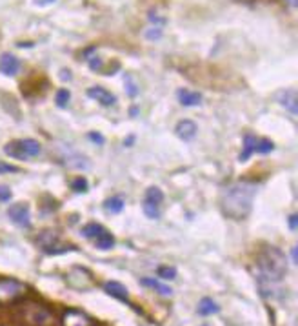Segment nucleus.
I'll list each match as a JSON object with an SVG mask.
<instances>
[{
	"label": "nucleus",
	"instance_id": "obj_1",
	"mask_svg": "<svg viewBox=\"0 0 298 326\" xmlns=\"http://www.w3.org/2000/svg\"><path fill=\"white\" fill-rule=\"evenodd\" d=\"M257 182H251V180H238V182L229 184L220 197V208L224 215H228L229 219H236V221L247 217L251 214L253 199L257 195Z\"/></svg>",
	"mask_w": 298,
	"mask_h": 326
},
{
	"label": "nucleus",
	"instance_id": "obj_2",
	"mask_svg": "<svg viewBox=\"0 0 298 326\" xmlns=\"http://www.w3.org/2000/svg\"><path fill=\"white\" fill-rule=\"evenodd\" d=\"M258 268L267 283H280L287 273V259L278 248L265 246L258 255Z\"/></svg>",
	"mask_w": 298,
	"mask_h": 326
},
{
	"label": "nucleus",
	"instance_id": "obj_3",
	"mask_svg": "<svg viewBox=\"0 0 298 326\" xmlns=\"http://www.w3.org/2000/svg\"><path fill=\"white\" fill-rule=\"evenodd\" d=\"M22 321L29 326H49L53 321V314L49 308L38 305V302H24L20 306Z\"/></svg>",
	"mask_w": 298,
	"mask_h": 326
},
{
	"label": "nucleus",
	"instance_id": "obj_4",
	"mask_svg": "<svg viewBox=\"0 0 298 326\" xmlns=\"http://www.w3.org/2000/svg\"><path fill=\"white\" fill-rule=\"evenodd\" d=\"M42 146L38 141L33 138H22V141H11V143L6 144V153L13 159L18 160H28L33 159L37 155H40Z\"/></svg>",
	"mask_w": 298,
	"mask_h": 326
},
{
	"label": "nucleus",
	"instance_id": "obj_5",
	"mask_svg": "<svg viewBox=\"0 0 298 326\" xmlns=\"http://www.w3.org/2000/svg\"><path fill=\"white\" fill-rule=\"evenodd\" d=\"M28 285L17 279H0V305H15L24 301Z\"/></svg>",
	"mask_w": 298,
	"mask_h": 326
},
{
	"label": "nucleus",
	"instance_id": "obj_6",
	"mask_svg": "<svg viewBox=\"0 0 298 326\" xmlns=\"http://www.w3.org/2000/svg\"><path fill=\"white\" fill-rule=\"evenodd\" d=\"M37 243H38V246H40L42 250L46 251V253H49V255L64 253V251H67V250H71V248H73V246H69V244H62V241H60L58 234H57V231H53V230L42 231V234L38 235Z\"/></svg>",
	"mask_w": 298,
	"mask_h": 326
},
{
	"label": "nucleus",
	"instance_id": "obj_7",
	"mask_svg": "<svg viewBox=\"0 0 298 326\" xmlns=\"http://www.w3.org/2000/svg\"><path fill=\"white\" fill-rule=\"evenodd\" d=\"M164 201V193L160 188H147L144 195V202H142V209H144L145 217L149 219H158L160 217V204Z\"/></svg>",
	"mask_w": 298,
	"mask_h": 326
},
{
	"label": "nucleus",
	"instance_id": "obj_8",
	"mask_svg": "<svg viewBox=\"0 0 298 326\" xmlns=\"http://www.w3.org/2000/svg\"><path fill=\"white\" fill-rule=\"evenodd\" d=\"M60 326H95L93 319L80 310H66L60 319Z\"/></svg>",
	"mask_w": 298,
	"mask_h": 326
},
{
	"label": "nucleus",
	"instance_id": "obj_9",
	"mask_svg": "<svg viewBox=\"0 0 298 326\" xmlns=\"http://www.w3.org/2000/svg\"><path fill=\"white\" fill-rule=\"evenodd\" d=\"M8 215L13 222L20 228H29L31 226V215H29V208L26 204H15L8 209Z\"/></svg>",
	"mask_w": 298,
	"mask_h": 326
},
{
	"label": "nucleus",
	"instance_id": "obj_10",
	"mask_svg": "<svg viewBox=\"0 0 298 326\" xmlns=\"http://www.w3.org/2000/svg\"><path fill=\"white\" fill-rule=\"evenodd\" d=\"M87 95L91 97V99H95L96 102H100L104 108H111V106L116 104V97L113 95L111 91H108L106 88H102V86H93V88H89L87 89Z\"/></svg>",
	"mask_w": 298,
	"mask_h": 326
},
{
	"label": "nucleus",
	"instance_id": "obj_11",
	"mask_svg": "<svg viewBox=\"0 0 298 326\" xmlns=\"http://www.w3.org/2000/svg\"><path fill=\"white\" fill-rule=\"evenodd\" d=\"M18 69H20V60L15 57L13 53H4L0 57V72L8 77L17 75Z\"/></svg>",
	"mask_w": 298,
	"mask_h": 326
},
{
	"label": "nucleus",
	"instance_id": "obj_12",
	"mask_svg": "<svg viewBox=\"0 0 298 326\" xmlns=\"http://www.w3.org/2000/svg\"><path fill=\"white\" fill-rule=\"evenodd\" d=\"M104 292L108 293V295L115 297V299H118V301H128L129 299V292L128 288H126L124 285H120L118 281H108L106 285H104Z\"/></svg>",
	"mask_w": 298,
	"mask_h": 326
},
{
	"label": "nucleus",
	"instance_id": "obj_13",
	"mask_svg": "<svg viewBox=\"0 0 298 326\" xmlns=\"http://www.w3.org/2000/svg\"><path fill=\"white\" fill-rule=\"evenodd\" d=\"M175 133L182 138V141H191V138L196 135V124L193 121H189V119H184V121H180L177 124Z\"/></svg>",
	"mask_w": 298,
	"mask_h": 326
},
{
	"label": "nucleus",
	"instance_id": "obj_14",
	"mask_svg": "<svg viewBox=\"0 0 298 326\" xmlns=\"http://www.w3.org/2000/svg\"><path fill=\"white\" fill-rule=\"evenodd\" d=\"M278 101H280V104L284 106L286 109H289L293 115H296L298 111V101H296V91L294 89H287V91H282L280 95H278Z\"/></svg>",
	"mask_w": 298,
	"mask_h": 326
},
{
	"label": "nucleus",
	"instance_id": "obj_15",
	"mask_svg": "<svg viewBox=\"0 0 298 326\" xmlns=\"http://www.w3.org/2000/svg\"><path fill=\"white\" fill-rule=\"evenodd\" d=\"M178 101H180L182 106H186V108H193V106L202 102V95L196 91H189V89H180V91H178Z\"/></svg>",
	"mask_w": 298,
	"mask_h": 326
},
{
	"label": "nucleus",
	"instance_id": "obj_16",
	"mask_svg": "<svg viewBox=\"0 0 298 326\" xmlns=\"http://www.w3.org/2000/svg\"><path fill=\"white\" fill-rule=\"evenodd\" d=\"M220 312V306L213 301L211 297H202L198 302V314L207 317V315H213V314H218Z\"/></svg>",
	"mask_w": 298,
	"mask_h": 326
},
{
	"label": "nucleus",
	"instance_id": "obj_17",
	"mask_svg": "<svg viewBox=\"0 0 298 326\" xmlns=\"http://www.w3.org/2000/svg\"><path fill=\"white\" fill-rule=\"evenodd\" d=\"M140 283H142L144 286H147V288H153L155 292H158L162 297H169L171 293H173L171 286L164 285V283H160V281H155V279H149V277H144V279H142Z\"/></svg>",
	"mask_w": 298,
	"mask_h": 326
},
{
	"label": "nucleus",
	"instance_id": "obj_18",
	"mask_svg": "<svg viewBox=\"0 0 298 326\" xmlns=\"http://www.w3.org/2000/svg\"><path fill=\"white\" fill-rule=\"evenodd\" d=\"M257 144H258V137L255 135H245L244 137V151L240 153L238 159L240 160H247L255 151H257Z\"/></svg>",
	"mask_w": 298,
	"mask_h": 326
},
{
	"label": "nucleus",
	"instance_id": "obj_19",
	"mask_svg": "<svg viewBox=\"0 0 298 326\" xmlns=\"http://www.w3.org/2000/svg\"><path fill=\"white\" fill-rule=\"evenodd\" d=\"M124 199H122L120 195H113L109 197L108 201L104 202V208L108 209V212H111V214H120L122 208H124Z\"/></svg>",
	"mask_w": 298,
	"mask_h": 326
},
{
	"label": "nucleus",
	"instance_id": "obj_20",
	"mask_svg": "<svg viewBox=\"0 0 298 326\" xmlns=\"http://www.w3.org/2000/svg\"><path fill=\"white\" fill-rule=\"evenodd\" d=\"M95 244H96V248H100V250H111V248L115 246V239H113L111 234H108V231L104 230L102 234L95 239Z\"/></svg>",
	"mask_w": 298,
	"mask_h": 326
},
{
	"label": "nucleus",
	"instance_id": "obj_21",
	"mask_svg": "<svg viewBox=\"0 0 298 326\" xmlns=\"http://www.w3.org/2000/svg\"><path fill=\"white\" fill-rule=\"evenodd\" d=\"M104 231V228L100 224H96V222H91V224H86L82 228V235L86 239H89V241H95L96 237H98L100 234Z\"/></svg>",
	"mask_w": 298,
	"mask_h": 326
},
{
	"label": "nucleus",
	"instance_id": "obj_22",
	"mask_svg": "<svg viewBox=\"0 0 298 326\" xmlns=\"http://www.w3.org/2000/svg\"><path fill=\"white\" fill-rule=\"evenodd\" d=\"M157 273H158V277L164 281H171L177 277V270H175L173 266H158Z\"/></svg>",
	"mask_w": 298,
	"mask_h": 326
},
{
	"label": "nucleus",
	"instance_id": "obj_23",
	"mask_svg": "<svg viewBox=\"0 0 298 326\" xmlns=\"http://www.w3.org/2000/svg\"><path fill=\"white\" fill-rule=\"evenodd\" d=\"M69 91L67 89H60V91L57 93V97H55V102H57L58 108H66L67 102H69Z\"/></svg>",
	"mask_w": 298,
	"mask_h": 326
},
{
	"label": "nucleus",
	"instance_id": "obj_24",
	"mask_svg": "<svg viewBox=\"0 0 298 326\" xmlns=\"http://www.w3.org/2000/svg\"><path fill=\"white\" fill-rule=\"evenodd\" d=\"M275 144L271 143V141H267V138H258V144H257V151L258 153H269V151H273Z\"/></svg>",
	"mask_w": 298,
	"mask_h": 326
},
{
	"label": "nucleus",
	"instance_id": "obj_25",
	"mask_svg": "<svg viewBox=\"0 0 298 326\" xmlns=\"http://www.w3.org/2000/svg\"><path fill=\"white\" fill-rule=\"evenodd\" d=\"M71 188H73V192H77V193H84L87 190V180L86 179H74L73 182H71Z\"/></svg>",
	"mask_w": 298,
	"mask_h": 326
},
{
	"label": "nucleus",
	"instance_id": "obj_26",
	"mask_svg": "<svg viewBox=\"0 0 298 326\" xmlns=\"http://www.w3.org/2000/svg\"><path fill=\"white\" fill-rule=\"evenodd\" d=\"M11 199V190L8 186H0V202H6Z\"/></svg>",
	"mask_w": 298,
	"mask_h": 326
},
{
	"label": "nucleus",
	"instance_id": "obj_27",
	"mask_svg": "<svg viewBox=\"0 0 298 326\" xmlns=\"http://www.w3.org/2000/svg\"><path fill=\"white\" fill-rule=\"evenodd\" d=\"M18 168L11 166V164H6V162H0V175L2 173H17Z\"/></svg>",
	"mask_w": 298,
	"mask_h": 326
},
{
	"label": "nucleus",
	"instance_id": "obj_28",
	"mask_svg": "<svg viewBox=\"0 0 298 326\" xmlns=\"http://www.w3.org/2000/svg\"><path fill=\"white\" fill-rule=\"evenodd\" d=\"M145 37H147L149 40H153V38H160V30H149L147 33H145Z\"/></svg>",
	"mask_w": 298,
	"mask_h": 326
},
{
	"label": "nucleus",
	"instance_id": "obj_29",
	"mask_svg": "<svg viewBox=\"0 0 298 326\" xmlns=\"http://www.w3.org/2000/svg\"><path fill=\"white\" fill-rule=\"evenodd\" d=\"M289 228L291 230H296V215H289Z\"/></svg>",
	"mask_w": 298,
	"mask_h": 326
},
{
	"label": "nucleus",
	"instance_id": "obj_30",
	"mask_svg": "<svg viewBox=\"0 0 298 326\" xmlns=\"http://www.w3.org/2000/svg\"><path fill=\"white\" fill-rule=\"evenodd\" d=\"M91 141H95V143H98V144L104 143V138L100 137V133H91Z\"/></svg>",
	"mask_w": 298,
	"mask_h": 326
},
{
	"label": "nucleus",
	"instance_id": "obj_31",
	"mask_svg": "<svg viewBox=\"0 0 298 326\" xmlns=\"http://www.w3.org/2000/svg\"><path fill=\"white\" fill-rule=\"evenodd\" d=\"M38 6H49V4H53L55 0H35Z\"/></svg>",
	"mask_w": 298,
	"mask_h": 326
},
{
	"label": "nucleus",
	"instance_id": "obj_32",
	"mask_svg": "<svg viewBox=\"0 0 298 326\" xmlns=\"http://www.w3.org/2000/svg\"><path fill=\"white\" fill-rule=\"evenodd\" d=\"M296 248H293V250H291V255H293V261H294V263H296V261H298V257H296Z\"/></svg>",
	"mask_w": 298,
	"mask_h": 326
},
{
	"label": "nucleus",
	"instance_id": "obj_33",
	"mask_svg": "<svg viewBox=\"0 0 298 326\" xmlns=\"http://www.w3.org/2000/svg\"><path fill=\"white\" fill-rule=\"evenodd\" d=\"M286 2L289 6H293V8H296V4H298V0H286Z\"/></svg>",
	"mask_w": 298,
	"mask_h": 326
}]
</instances>
